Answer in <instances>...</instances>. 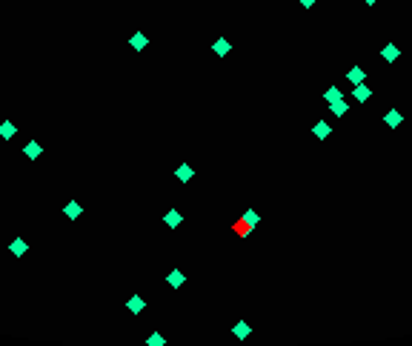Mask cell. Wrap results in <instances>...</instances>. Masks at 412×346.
I'll use <instances>...</instances> for the list:
<instances>
[{"instance_id": "1", "label": "cell", "mask_w": 412, "mask_h": 346, "mask_svg": "<svg viewBox=\"0 0 412 346\" xmlns=\"http://www.w3.org/2000/svg\"><path fill=\"white\" fill-rule=\"evenodd\" d=\"M381 57H384L386 63H395L398 57H401V49H398L395 43H386V46L381 49Z\"/></svg>"}, {"instance_id": "2", "label": "cell", "mask_w": 412, "mask_h": 346, "mask_svg": "<svg viewBox=\"0 0 412 346\" xmlns=\"http://www.w3.org/2000/svg\"><path fill=\"white\" fill-rule=\"evenodd\" d=\"M232 335H235L238 341H247L249 335H252V326H249L247 320H238V323L232 326Z\"/></svg>"}, {"instance_id": "3", "label": "cell", "mask_w": 412, "mask_h": 346, "mask_svg": "<svg viewBox=\"0 0 412 346\" xmlns=\"http://www.w3.org/2000/svg\"><path fill=\"white\" fill-rule=\"evenodd\" d=\"M126 309H129L132 315H140L143 309H146V300H143L140 295H132L129 300H126Z\"/></svg>"}, {"instance_id": "4", "label": "cell", "mask_w": 412, "mask_h": 346, "mask_svg": "<svg viewBox=\"0 0 412 346\" xmlns=\"http://www.w3.org/2000/svg\"><path fill=\"white\" fill-rule=\"evenodd\" d=\"M312 134L318 137V140H327V137L332 134V126H327V120H318V123L312 126Z\"/></svg>"}, {"instance_id": "5", "label": "cell", "mask_w": 412, "mask_h": 346, "mask_svg": "<svg viewBox=\"0 0 412 346\" xmlns=\"http://www.w3.org/2000/svg\"><path fill=\"white\" fill-rule=\"evenodd\" d=\"M346 80L352 83V86H358V83H363V80H366V72H363L361 66H352L349 72H346Z\"/></svg>"}, {"instance_id": "6", "label": "cell", "mask_w": 412, "mask_h": 346, "mask_svg": "<svg viewBox=\"0 0 412 346\" xmlns=\"http://www.w3.org/2000/svg\"><path fill=\"white\" fill-rule=\"evenodd\" d=\"M384 123H386L389 129H395V126H401V123H404V115H401L398 109H389V112L384 115Z\"/></svg>"}, {"instance_id": "7", "label": "cell", "mask_w": 412, "mask_h": 346, "mask_svg": "<svg viewBox=\"0 0 412 346\" xmlns=\"http://www.w3.org/2000/svg\"><path fill=\"white\" fill-rule=\"evenodd\" d=\"M129 46H132L135 52L146 49V46H149V37H146V34H143V32H135L132 37H129Z\"/></svg>"}, {"instance_id": "8", "label": "cell", "mask_w": 412, "mask_h": 346, "mask_svg": "<svg viewBox=\"0 0 412 346\" xmlns=\"http://www.w3.org/2000/svg\"><path fill=\"white\" fill-rule=\"evenodd\" d=\"M164 223L169 226V229H175V226H181V223H183V214L178 212V209H169L166 217H164Z\"/></svg>"}, {"instance_id": "9", "label": "cell", "mask_w": 412, "mask_h": 346, "mask_svg": "<svg viewBox=\"0 0 412 346\" xmlns=\"http://www.w3.org/2000/svg\"><path fill=\"white\" fill-rule=\"evenodd\" d=\"M352 98L358 100V103H363V100L372 98V92H369V86H366V83H358V86L352 89Z\"/></svg>"}, {"instance_id": "10", "label": "cell", "mask_w": 412, "mask_h": 346, "mask_svg": "<svg viewBox=\"0 0 412 346\" xmlns=\"http://www.w3.org/2000/svg\"><path fill=\"white\" fill-rule=\"evenodd\" d=\"M23 152H26V158H29V160H37V158L43 155V149H40V143H37V140H29V143L23 146Z\"/></svg>"}, {"instance_id": "11", "label": "cell", "mask_w": 412, "mask_h": 346, "mask_svg": "<svg viewBox=\"0 0 412 346\" xmlns=\"http://www.w3.org/2000/svg\"><path fill=\"white\" fill-rule=\"evenodd\" d=\"M15 134H17V126L12 120H3V123H0V137H3V140H12Z\"/></svg>"}, {"instance_id": "12", "label": "cell", "mask_w": 412, "mask_h": 346, "mask_svg": "<svg viewBox=\"0 0 412 346\" xmlns=\"http://www.w3.org/2000/svg\"><path fill=\"white\" fill-rule=\"evenodd\" d=\"M166 280H169V286H175V289H181L183 280H186V275H183L181 269H172L169 275H166Z\"/></svg>"}, {"instance_id": "13", "label": "cell", "mask_w": 412, "mask_h": 346, "mask_svg": "<svg viewBox=\"0 0 412 346\" xmlns=\"http://www.w3.org/2000/svg\"><path fill=\"white\" fill-rule=\"evenodd\" d=\"M175 175H178V181H181V183H189L192 178H195V172H192V166H189V163H181Z\"/></svg>"}, {"instance_id": "14", "label": "cell", "mask_w": 412, "mask_h": 346, "mask_svg": "<svg viewBox=\"0 0 412 346\" xmlns=\"http://www.w3.org/2000/svg\"><path fill=\"white\" fill-rule=\"evenodd\" d=\"M26 249H29V243H26L23 238H15V240H12V246H9V252H12L15 258H20V255H26Z\"/></svg>"}, {"instance_id": "15", "label": "cell", "mask_w": 412, "mask_h": 346, "mask_svg": "<svg viewBox=\"0 0 412 346\" xmlns=\"http://www.w3.org/2000/svg\"><path fill=\"white\" fill-rule=\"evenodd\" d=\"M330 109H332V115H335V117H344L346 112H349V103L341 98V100H335V103H330Z\"/></svg>"}, {"instance_id": "16", "label": "cell", "mask_w": 412, "mask_h": 346, "mask_svg": "<svg viewBox=\"0 0 412 346\" xmlns=\"http://www.w3.org/2000/svg\"><path fill=\"white\" fill-rule=\"evenodd\" d=\"M212 52H215V54H220V57H223V54H229V52H232V46H229V40H226V37H220V40H215V46H212Z\"/></svg>"}, {"instance_id": "17", "label": "cell", "mask_w": 412, "mask_h": 346, "mask_svg": "<svg viewBox=\"0 0 412 346\" xmlns=\"http://www.w3.org/2000/svg\"><path fill=\"white\" fill-rule=\"evenodd\" d=\"M341 98H344V95H341L338 86H330V89L324 92V100H327V103H335V100H341Z\"/></svg>"}, {"instance_id": "18", "label": "cell", "mask_w": 412, "mask_h": 346, "mask_svg": "<svg viewBox=\"0 0 412 346\" xmlns=\"http://www.w3.org/2000/svg\"><path fill=\"white\" fill-rule=\"evenodd\" d=\"M63 212H66L69 220H78V217H81V206H78V203L72 200V203H66V209H63Z\"/></svg>"}, {"instance_id": "19", "label": "cell", "mask_w": 412, "mask_h": 346, "mask_svg": "<svg viewBox=\"0 0 412 346\" xmlns=\"http://www.w3.org/2000/svg\"><path fill=\"white\" fill-rule=\"evenodd\" d=\"M146 344H149V346H164L166 341H164V335H149V338H146Z\"/></svg>"}, {"instance_id": "20", "label": "cell", "mask_w": 412, "mask_h": 346, "mask_svg": "<svg viewBox=\"0 0 412 346\" xmlns=\"http://www.w3.org/2000/svg\"><path fill=\"white\" fill-rule=\"evenodd\" d=\"M244 223H258V212H255V209H247V212H244Z\"/></svg>"}, {"instance_id": "21", "label": "cell", "mask_w": 412, "mask_h": 346, "mask_svg": "<svg viewBox=\"0 0 412 346\" xmlns=\"http://www.w3.org/2000/svg\"><path fill=\"white\" fill-rule=\"evenodd\" d=\"M298 3H301L303 9H312V6H315V3H318V0H298Z\"/></svg>"}, {"instance_id": "22", "label": "cell", "mask_w": 412, "mask_h": 346, "mask_svg": "<svg viewBox=\"0 0 412 346\" xmlns=\"http://www.w3.org/2000/svg\"><path fill=\"white\" fill-rule=\"evenodd\" d=\"M363 3H366V6H372V3H378V0H363Z\"/></svg>"}]
</instances>
